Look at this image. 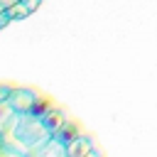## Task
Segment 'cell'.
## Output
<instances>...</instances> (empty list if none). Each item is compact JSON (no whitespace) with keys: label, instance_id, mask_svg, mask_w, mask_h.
<instances>
[{"label":"cell","instance_id":"3","mask_svg":"<svg viewBox=\"0 0 157 157\" xmlns=\"http://www.w3.org/2000/svg\"><path fill=\"white\" fill-rule=\"evenodd\" d=\"M25 157H69V145L64 142V140H59V137H49V140H44L42 145H37V147H32Z\"/></svg>","mask_w":157,"mask_h":157},{"label":"cell","instance_id":"1","mask_svg":"<svg viewBox=\"0 0 157 157\" xmlns=\"http://www.w3.org/2000/svg\"><path fill=\"white\" fill-rule=\"evenodd\" d=\"M52 135L54 132L49 130V125L44 123L42 115H37V113H15V118L10 120V125L2 132V142L10 145L12 150L27 155L32 147L42 145Z\"/></svg>","mask_w":157,"mask_h":157},{"label":"cell","instance_id":"7","mask_svg":"<svg viewBox=\"0 0 157 157\" xmlns=\"http://www.w3.org/2000/svg\"><path fill=\"white\" fill-rule=\"evenodd\" d=\"M10 88H12V86H5V83H0V101H7V96H10Z\"/></svg>","mask_w":157,"mask_h":157},{"label":"cell","instance_id":"2","mask_svg":"<svg viewBox=\"0 0 157 157\" xmlns=\"http://www.w3.org/2000/svg\"><path fill=\"white\" fill-rule=\"evenodd\" d=\"M7 103L15 113H37L42 115L47 108V103H42L39 93L32 91V88H10V96H7Z\"/></svg>","mask_w":157,"mask_h":157},{"label":"cell","instance_id":"8","mask_svg":"<svg viewBox=\"0 0 157 157\" xmlns=\"http://www.w3.org/2000/svg\"><path fill=\"white\" fill-rule=\"evenodd\" d=\"M0 2H2V7H5V10H7V7H12V5H17V2H20V0H0Z\"/></svg>","mask_w":157,"mask_h":157},{"label":"cell","instance_id":"6","mask_svg":"<svg viewBox=\"0 0 157 157\" xmlns=\"http://www.w3.org/2000/svg\"><path fill=\"white\" fill-rule=\"evenodd\" d=\"M12 118H15V110L10 108V103L7 101H0V135L5 132V128L10 125Z\"/></svg>","mask_w":157,"mask_h":157},{"label":"cell","instance_id":"5","mask_svg":"<svg viewBox=\"0 0 157 157\" xmlns=\"http://www.w3.org/2000/svg\"><path fill=\"white\" fill-rule=\"evenodd\" d=\"M76 135H78V128H76V125H74V123H71L69 118H66V120H64V123H61V125H59V128L54 130V137L64 140L66 145H69V142H71V140H74Z\"/></svg>","mask_w":157,"mask_h":157},{"label":"cell","instance_id":"4","mask_svg":"<svg viewBox=\"0 0 157 157\" xmlns=\"http://www.w3.org/2000/svg\"><path fill=\"white\" fill-rule=\"evenodd\" d=\"M69 157H101V152L96 150L93 140L83 132H78L71 142H69Z\"/></svg>","mask_w":157,"mask_h":157}]
</instances>
